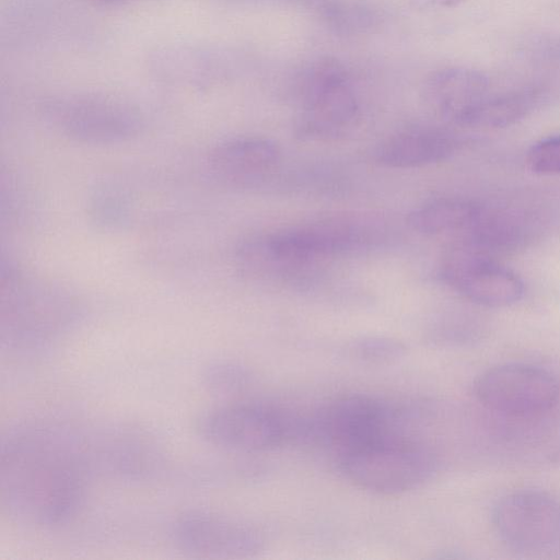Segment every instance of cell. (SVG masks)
Instances as JSON below:
<instances>
[{
  "label": "cell",
  "instance_id": "1",
  "mask_svg": "<svg viewBox=\"0 0 560 560\" xmlns=\"http://www.w3.org/2000/svg\"><path fill=\"white\" fill-rule=\"evenodd\" d=\"M63 422L18 423L1 440L0 498L16 522L52 528L71 521L85 500L96 454Z\"/></svg>",
  "mask_w": 560,
  "mask_h": 560
},
{
  "label": "cell",
  "instance_id": "2",
  "mask_svg": "<svg viewBox=\"0 0 560 560\" xmlns=\"http://www.w3.org/2000/svg\"><path fill=\"white\" fill-rule=\"evenodd\" d=\"M384 234L374 219L336 215L246 240L236 258L249 275L278 271L293 277L325 259L372 247Z\"/></svg>",
  "mask_w": 560,
  "mask_h": 560
},
{
  "label": "cell",
  "instance_id": "3",
  "mask_svg": "<svg viewBox=\"0 0 560 560\" xmlns=\"http://www.w3.org/2000/svg\"><path fill=\"white\" fill-rule=\"evenodd\" d=\"M0 283V341L12 354L49 349L82 317L70 290L14 264H2Z\"/></svg>",
  "mask_w": 560,
  "mask_h": 560
},
{
  "label": "cell",
  "instance_id": "4",
  "mask_svg": "<svg viewBox=\"0 0 560 560\" xmlns=\"http://www.w3.org/2000/svg\"><path fill=\"white\" fill-rule=\"evenodd\" d=\"M196 430L212 446L257 453L304 439L305 420L261 404L233 401L203 412L197 420Z\"/></svg>",
  "mask_w": 560,
  "mask_h": 560
},
{
  "label": "cell",
  "instance_id": "5",
  "mask_svg": "<svg viewBox=\"0 0 560 560\" xmlns=\"http://www.w3.org/2000/svg\"><path fill=\"white\" fill-rule=\"evenodd\" d=\"M338 466L353 485L382 494L416 489L438 468L428 446L402 436L338 455Z\"/></svg>",
  "mask_w": 560,
  "mask_h": 560
},
{
  "label": "cell",
  "instance_id": "6",
  "mask_svg": "<svg viewBox=\"0 0 560 560\" xmlns=\"http://www.w3.org/2000/svg\"><path fill=\"white\" fill-rule=\"evenodd\" d=\"M402 411L369 395L342 396L310 420V440L322 441L340 455L402 438Z\"/></svg>",
  "mask_w": 560,
  "mask_h": 560
},
{
  "label": "cell",
  "instance_id": "7",
  "mask_svg": "<svg viewBox=\"0 0 560 560\" xmlns=\"http://www.w3.org/2000/svg\"><path fill=\"white\" fill-rule=\"evenodd\" d=\"M46 115L52 126L85 144L120 143L143 128L140 110L127 101L104 94H71L50 101Z\"/></svg>",
  "mask_w": 560,
  "mask_h": 560
},
{
  "label": "cell",
  "instance_id": "8",
  "mask_svg": "<svg viewBox=\"0 0 560 560\" xmlns=\"http://www.w3.org/2000/svg\"><path fill=\"white\" fill-rule=\"evenodd\" d=\"M299 136L322 139L351 127L359 104L346 69L336 60L319 59L299 80Z\"/></svg>",
  "mask_w": 560,
  "mask_h": 560
},
{
  "label": "cell",
  "instance_id": "9",
  "mask_svg": "<svg viewBox=\"0 0 560 560\" xmlns=\"http://www.w3.org/2000/svg\"><path fill=\"white\" fill-rule=\"evenodd\" d=\"M477 399L489 410L526 418L552 409L560 398V382L550 371L526 363L488 369L474 384Z\"/></svg>",
  "mask_w": 560,
  "mask_h": 560
},
{
  "label": "cell",
  "instance_id": "10",
  "mask_svg": "<svg viewBox=\"0 0 560 560\" xmlns=\"http://www.w3.org/2000/svg\"><path fill=\"white\" fill-rule=\"evenodd\" d=\"M441 278L472 303L505 307L524 295V283L508 267L464 242H458L442 260Z\"/></svg>",
  "mask_w": 560,
  "mask_h": 560
},
{
  "label": "cell",
  "instance_id": "11",
  "mask_svg": "<svg viewBox=\"0 0 560 560\" xmlns=\"http://www.w3.org/2000/svg\"><path fill=\"white\" fill-rule=\"evenodd\" d=\"M170 535L179 551L201 558H247L264 548V538L253 525L206 511L182 514Z\"/></svg>",
  "mask_w": 560,
  "mask_h": 560
},
{
  "label": "cell",
  "instance_id": "12",
  "mask_svg": "<svg viewBox=\"0 0 560 560\" xmlns=\"http://www.w3.org/2000/svg\"><path fill=\"white\" fill-rule=\"evenodd\" d=\"M499 536L522 549H538L560 540V500L533 490L510 493L492 512Z\"/></svg>",
  "mask_w": 560,
  "mask_h": 560
},
{
  "label": "cell",
  "instance_id": "13",
  "mask_svg": "<svg viewBox=\"0 0 560 560\" xmlns=\"http://www.w3.org/2000/svg\"><path fill=\"white\" fill-rule=\"evenodd\" d=\"M281 160L277 142L264 137H238L218 143L210 151L209 167L221 182L250 187L265 179Z\"/></svg>",
  "mask_w": 560,
  "mask_h": 560
},
{
  "label": "cell",
  "instance_id": "14",
  "mask_svg": "<svg viewBox=\"0 0 560 560\" xmlns=\"http://www.w3.org/2000/svg\"><path fill=\"white\" fill-rule=\"evenodd\" d=\"M430 106L445 120L472 126L489 96V80L479 71L445 68L432 73L424 86Z\"/></svg>",
  "mask_w": 560,
  "mask_h": 560
},
{
  "label": "cell",
  "instance_id": "15",
  "mask_svg": "<svg viewBox=\"0 0 560 560\" xmlns=\"http://www.w3.org/2000/svg\"><path fill=\"white\" fill-rule=\"evenodd\" d=\"M458 148L457 138L445 129L416 125L400 129L375 148L373 158L392 168H416L448 159Z\"/></svg>",
  "mask_w": 560,
  "mask_h": 560
},
{
  "label": "cell",
  "instance_id": "16",
  "mask_svg": "<svg viewBox=\"0 0 560 560\" xmlns=\"http://www.w3.org/2000/svg\"><path fill=\"white\" fill-rule=\"evenodd\" d=\"M485 207L463 198H440L411 211L408 225L425 235L455 234L465 237L480 219Z\"/></svg>",
  "mask_w": 560,
  "mask_h": 560
},
{
  "label": "cell",
  "instance_id": "17",
  "mask_svg": "<svg viewBox=\"0 0 560 560\" xmlns=\"http://www.w3.org/2000/svg\"><path fill=\"white\" fill-rule=\"evenodd\" d=\"M535 90L524 89L489 94L472 126L505 127L522 119L537 101Z\"/></svg>",
  "mask_w": 560,
  "mask_h": 560
},
{
  "label": "cell",
  "instance_id": "18",
  "mask_svg": "<svg viewBox=\"0 0 560 560\" xmlns=\"http://www.w3.org/2000/svg\"><path fill=\"white\" fill-rule=\"evenodd\" d=\"M346 355L355 362L369 365L390 364L404 358L407 348L398 339L387 336H361L345 349Z\"/></svg>",
  "mask_w": 560,
  "mask_h": 560
},
{
  "label": "cell",
  "instance_id": "19",
  "mask_svg": "<svg viewBox=\"0 0 560 560\" xmlns=\"http://www.w3.org/2000/svg\"><path fill=\"white\" fill-rule=\"evenodd\" d=\"M250 374L244 366L229 361L207 364L201 372V384L212 395L233 397L250 384Z\"/></svg>",
  "mask_w": 560,
  "mask_h": 560
},
{
  "label": "cell",
  "instance_id": "20",
  "mask_svg": "<svg viewBox=\"0 0 560 560\" xmlns=\"http://www.w3.org/2000/svg\"><path fill=\"white\" fill-rule=\"evenodd\" d=\"M528 168L540 175H560V136L539 140L527 152Z\"/></svg>",
  "mask_w": 560,
  "mask_h": 560
},
{
  "label": "cell",
  "instance_id": "21",
  "mask_svg": "<svg viewBox=\"0 0 560 560\" xmlns=\"http://www.w3.org/2000/svg\"><path fill=\"white\" fill-rule=\"evenodd\" d=\"M233 2H244V3H283L291 4L296 7L306 8L311 0H228Z\"/></svg>",
  "mask_w": 560,
  "mask_h": 560
},
{
  "label": "cell",
  "instance_id": "22",
  "mask_svg": "<svg viewBox=\"0 0 560 560\" xmlns=\"http://www.w3.org/2000/svg\"><path fill=\"white\" fill-rule=\"evenodd\" d=\"M100 1H103V2H118V1H122V0H100Z\"/></svg>",
  "mask_w": 560,
  "mask_h": 560
}]
</instances>
